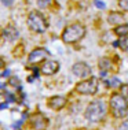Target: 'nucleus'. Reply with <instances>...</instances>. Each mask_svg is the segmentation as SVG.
<instances>
[{
  "label": "nucleus",
  "instance_id": "1",
  "mask_svg": "<svg viewBox=\"0 0 128 130\" xmlns=\"http://www.w3.org/2000/svg\"><path fill=\"white\" fill-rule=\"evenodd\" d=\"M106 112H108V105H106V103L102 99H97L87 105L84 115L90 122H99L105 118Z\"/></svg>",
  "mask_w": 128,
  "mask_h": 130
},
{
  "label": "nucleus",
  "instance_id": "2",
  "mask_svg": "<svg viewBox=\"0 0 128 130\" xmlns=\"http://www.w3.org/2000/svg\"><path fill=\"white\" fill-rule=\"evenodd\" d=\"M109 105H110L112 115L114 118L121 119V118H125L128 115V101L120 93H113L110 96Z\"/></svg>",
  "mask_w": 128,
  "mask_h": 130
},
{
  "label": "nucleus",
  "instance_id": "3",
  "mask_svg": "<svg viewBox=\"0 0 128 130\" xmlns=\"http://www.w3.org/2000/svg\"><path fill=\"white\" fill-rule=\"evenodd\" d=\"M85 36V27L81 23H72L62 31V41L65 44H74Z\"/></svg>",
  "mask_w": 128,
  "mask_h": 130
},
{
  "label": "nucleus",
  "instance_id": "4",
  "mask_svg": "<svg viewBox=\"0 0 128 130\" xmlns=\"http://www.w3.org/2000/svg\"><path fill=\"white\" fill-rule=\"evenodd\" d=\"M28 26L34 33H43L48 27V22L40 11H30L28 15Z\"/></svg>",
  "mask_w": 128,
  "mask_h": 130
},
{
  "label": "nucleus",
  "instance_id": "5",
  "mask_svg": "<svg viewBox=\"0 0 128 130\" xmlns=\"http://www.w3.org/2000/svg\"><path fill=\"white\" fill-rule=\"evenodd\" d=\"M76 92L80 94H87V96L95 94L98 92V78L97 77H90L88 79L80 81L76 85Z\"/></svg>",
  "mask_w": 128,
  "mask_h": 130
},
{
  "label": "nucleus",
  "instance_id": "6",
  "mask_svg": "<svg viewBox=\"0 0 128 130\" xmlns=\"http://www.w3.org/2000/svg\"><path fill=\"white\" fill-rule=\"evenodd\" d=\"M72 73L79 78H88L91 75V67L84 62H77L72 66Z\"/></svg>",
  "mask_w": 128,
  "mask_h": 130
},
{
  "label": "nucleus",
  "instance_id": "7",
  "mask_svg": "<svg viewBox=\"0 0 128 130\" xmlns=\"http://www.w3.org/2000/svg\"><path fill=\"white\" fill-rule=\"evenodd\" d=\"M50 54L47 50H44V48H36V50H33L29 54V58H28V62L30 63V64H36V63H40L41 60H44L45 58H47Z\"/></svg>",
  "mask_w": 128,
  "mask_h": 130
},
{
  "label": "nucleus",
  "instance_id": "8",
  "mask_svg": "<svg viewBox=\"0 0 128 130\" xmlns=\"http://www.w3.org/2000/svg\"><path fill=\"white\" fill-rule=\"evenodd\" d=\"M2 36L6 41L13 43V41H15L17 38L19 37V33H18V30H17V27L14 25H7L2 31Z\"/></svg>",
  "mask_w": 128,
  "mask_h": 130
},
{
  "label": "nucleus",
  "instance_id": "9",
  "mask_svg": "<svg viewBox=\"0 0 128 130\" xmlns=\"http://www.w3.org/2000/svg\"><path fill=\"white\" fill-rule=\"evenodd\" d=\"M59 70V63L56 60H47L41 66V73L44 75H54Z\"/></svg>",
  "mask_w": 128,
  "mask_h": 130
},
{
  "label": "nucleus",
  "instance_id": "10",
  "mask_svg": "<svg viewBox=\"0 0 128 130\" xmlns=\"http://www.w3.org/2000/svg\"><path fill=\"white\" fill-rule=\"evenodd\" d=\"M65 105H66V99L62 96H52L51 99L48 100V107L52 108V110H55V111L62 110Z\"/></svg>",
  "mask_w": 128,
  "mask_h": 130
},
{
  "label": "nucleus",
  "instance_id": "11",
  "mask_svg": "<svg viewBox=\"0 0 128 130\" xmlns=\"http://www.w3.org/2000/svg\"><path fill=\"white\" fill-rule=\"evenodd\" d=\"M30 122H32V126H33L36 130H44L45 127H47V119L44 118L43 114L33 115L32 119H30Z\"/></svg>",
  "mask_w": 128,
  "mask_h": 130
},
{
  "label": "nucleus",
  "instance_id": "12",
  "mask_svg": "<svg viewBox=\"0 0 128 130\" xmlns=\"http://www.w3.org/2000/svg\"><path fill=\"white\" fill-rule=\"evenodd\" d=\"M124 21V15L121 12H110L109 17H108V22L110 25H121Z\"/></svg>",
  "mask_w": 128,
  "mask_h": 130
},
{
  "label": "nucleus",
  "instance_id": "13",
  "mask_svg": "<svg viewBox=\"0 0 128 130\" xmlns=\"http://www.w3.org/2000/svg\"><path fill=\"white\" fill-rule=\"evenodd\" d=\"M98 67L102 70V71H108V70H112L113 63L109 58H101L98 62Z\"/></svg>",
  "mask_w": 128,
  "mask_h": 130
},
{
  "label": "nucleus",
  "instance_id": "14",
  "mask_svg": "<svg viewBox=\"0 0 128 130\" xmlns=\"http://www.w3.org/2000/svg\"><path fill=\"white\" fill-rule=\"evenodd\" d=\"M114 33L119 37H128V23H121V25L116 26Z\"/></svg>",
  "mask_w": 128,
  "mask_h": 130
},
{
  "label": "nucleus",
  "instance_id": "15",
  "mask_svg": "<svg viewBox=\"0 0 128 130\" xmlns=\"http://www.w3.org/2000/svg\"><path fill=\"white\" fill-rule=\"evenodd\" d=\"M105 85H108L109 88H117V86H121V81H120L117 77H113V78H110V79H108L106 81L105 79Z\"/></svg>",
  "mask_w": 128,
  "mask_h": 130
},
{
  "label": "nucleus",
  "instance_id": "16",
  "mask_svg": "<svg viewBox=\"0 0 128 130\" xmlns=\"http://www.w3.org/2000/svg\"><path fill=\"white\" fill-rule=\"evenodd\" d=\"M117 45L123 51H128V37H120V40L117 41Z\"/></svg>",
  "mask_w": 128,
  "mask_h": 130
},
{
  "label": "nucleus",
  "instance_id": "17",
  "mask_svg": "<svg viewBox=\"0 0 128 130\" xmlns=\"http://www.w3.org/2000/svg\"><path fill=\"white\" fill-rule=\"evenodd\" d=\"M120 94L128 101V84H121V86H120Z\"/></svg>",
  "mask_w": 128,
  "mask_h": 130
},
{
  "label": "nucleus",
  "instance_id": "18",
  "mask_svg": "<svg viewBox=\"0 0 128 130\" xmlns=\"http://www.w3.org/2000/svg\"><path fill=\"white\" fill-rule=\"evenodd\" d=\"M119 6L124 11H128V0H119Z\"/></svg>",
  "mask_w": 128,
  "mask_h": 130
},
{
  "label": "nucleus",
  "instance_id": "19",
  "mask_svg": "<svg viewBox=\"0 0 128 130\" xmlns=\"http://www.w3.org/2000/svg\"><path fill=\"white\" fill-rule=\"evenodd\" d=\"M50 2H51V0H37V6L40 7V8H45V7L50 4Z\"/></svg>",
  "mask_w": 128,
  "mask_h": 130
},
{
  "label": "nucleus",
  "instance_id": "20",
  "mask_svg": "<svg viewBox=\"0 0 128 130\" xmlns=\"http://www.w3.org/2000/svg\"><path fill=\"white\" fill-rule=\"evenodd\" d=\"M19 79L17 78V77H13L11 79H10V85H13V86H17V88H19Z\"/></svg>",
  "mask_w": 128,
  "mask_h": 130
},
{
  "label": "nucleus",
  "instance_id": "21",
  "mask_svg": "<svg viewBox=\"0 0 128 130\" xmlns=\"http://www.w3.org/2000/svg\"><path fill=\"white\" fill-rule=\"evenodd\" d=\"M95 6H97L98 7V8H101V10H103L105 8V7H106V4H105V3L103 2H101V0H95Z\"/></svg>",
  "mask_w": 128,
  "mask_h": 130
},
{
  "label": "nucleus",
  "instance_id": "22",
  "mask_svg": "<svg viewBox=\"0 0 128 130\" xmlns=\"http://www.w3.org/2000/svg\"><path fill=\"white\" fill-rule=\"evenodd\" d=\"M6 99H7V103H14L15 101V97L11 93H6Z\"/></svg>",
  "mask_w": 128,
  "mask_h": 130
},
{
  "label": "nucleus",
  "instance_id": "23",
  "mask_svg": "<svg viewBox=\"0 0 128 130\" xmlns=\"http://www.w3.org/2000/svg\"><path fill=\"white\" fill-rule=\"evenodd\" d=\"M119 130H128V119H125V121H124L123 123L120 125Z\"/></svg>",
  "mask_w": 128,
  "mask_h": 130
},
{
  "label": "nucleus",
  "instance_id": "24",
  "mask_svg": "<svg viewBox=\"0 0 128 130\" xmlns=\"http://www.w3.org/2000/svg\"><path fill=\"white\" fill-rule=\"evenodd\" d=\"M0 2L3 3L6 7H10V6H13V3H14V0H0Z\"/></svg>",
  "mask_w": 128,
  "mask_h": 130
},
{
  "label": "nucleus",
  "instance_id": "25",
  "mask_svg": "<svg viewBox=\"0 0 128 130\" xmlns=\"http://www.w3.org/2000/svg\"><path fill=\"white\" fill-rule=\"evenodd\" d=\"M21 123H22V121H17V122H15V125H14L13 127H14V129H18L19 126H21Z\"/></svg>",
  "mask_w": 128,
  "mask_h": 130
},
{
  "label": "nucleus",
  "instance_id": "26",
  "mask_svg": "<svg viewBox=\"0 0 128 130\" xmlns=\"http://www.w3.org/2000/svg\"><path fill=\"white\" fill-rule=\"evenodd\" d=\"M7 107H8V103H3V104H0V110H6Z\"/></svg>",
  "mask_w": 128,
  "mask_h": 130
},
{
  "label": "nucleus",
  "instance_id": "27",
  "mask_svg": "<svg viewBox=\"0 0 128 130\" xmlns=\"http://www.w3.org/2000/svg\"><path fill=\"white\" fill-rule=\"evenodd\" d=\"M4 66H6V63H4V60H3L2 58H0V69H3V67H4Z\"/></svg>",
  "mask_w": 128,
  "mask_h": 130
},
{
  "label": "nucleus",
  "instance_id": "28",
  "mask_svg": "<svg viewBox=\"0 0 128 130\" xmlns=\"http://www.w3.org/2000/svg\"><path fill=\"white\" fill-rule=\"evenodd\" d=\"M8 74H10V71H8V70H6V71H4V73H3V74H2V75H3V77H6V75H8Z\"/></svg>",
  "mask_w": 128,
  "mask_h": 130
}]
</instances>
